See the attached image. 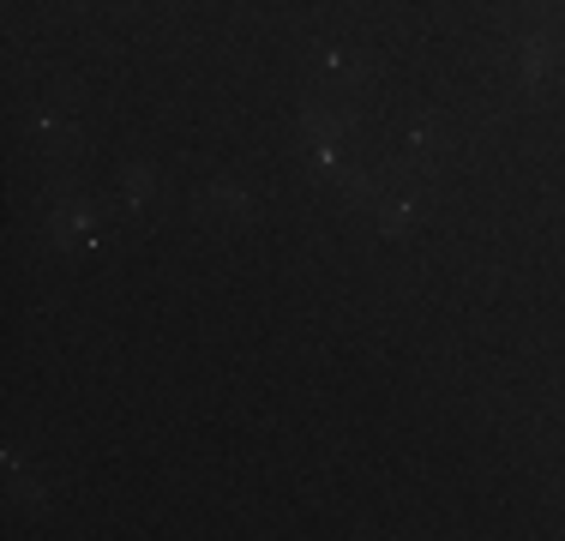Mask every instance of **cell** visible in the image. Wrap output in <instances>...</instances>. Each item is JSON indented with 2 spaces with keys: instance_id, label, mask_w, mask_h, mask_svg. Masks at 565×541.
<instances>
[{
  "instance_id": "obj_1",
  "label": "cell",
  "mask_w": 565,
  "mask_h": 541,
  "mask_svg": "<svg viewBox=\"0 0 565 541\" xmlns=\"http://www.w3.org/2000/svg\"><path fill=\"white\" fill-rule=\"evenodd\" d=\"M511 55H518V73H523V79H530V85H542L547 73H554L560 60H565V36L554 31V24H547V31H523Z\"/></svg>"
},
{
  "instance_id": "obj_2",
  "label": "cell",
  "mask_w": 565,
  "mask_h": 541,
  "mask_svg": "<svg viewBox=\"0 0 565 541\" xmlns=\"http://www.w3.org/2000/svg\"><path fill=\"white\" fill-rule=\"evenodd\" d=\"M48 235L60 241V247H79V241H91L97 235V217H91V205H60L55 211V223H48Z\"/></svg>"
},
{
  "instance_id": "obj_3",
  "label": "cell",
  "mask_w": 565,
  "mask_h": 541,
  "mask_svg": "<svg viewBox=\"0 0 565 541\" xmlns=\"http://www.w3.org/2000/svg\"><path fill=\"white\" fill-rule=\"evenodd\" d=\"M204 199H211V211H223V217H247V192L229 187V180H217V187L204 192Z\"/></svg>"
},
{
  "instance_id": "obj_4",
  "label": "cell",
  "mask_w": 565,
  "mask_h": 541,
  "mask_svg": "<svg viewBox=\"0 0 565 541\" xmlns=\"http://www.w3.org/2000/svg\"><path fill=\"white\" fill-rule=\"evenodd\" d=\"M379 199H385V192H379ZM409 217H416V211H409L403 199H385V205H379V229H385V235H403Z\"/></svg>"
},
{
  "instance_id": "obj_5",
  "label": "cell",
  "mask_w": 565,
  "mask_h": 541,
  "mask_svg": "<svg viewBox=\"0 0 565 541\" xmlns=\"http://www.w3.org/2000/svg\"><path fill=\"white\" fill-rule=\"evenodd\" d=\"M126 199H133V205L151 199V169H126Z\"/></svg>"
},
{
  "instance_id": "obj_6",
  "label": "cell",
  "mask_w": 565,
  "mask_h": 541,
  "mask_svg": "<svg viewBox=\"0 0 565 541\" xmlns=\"http://www.w3.org/2000/svg\"><path fill=\"white\" fill-rule=\"evenodd\" d=\"M535 7H542L547 19H565V0H535Z\"/></svg>"
}]
</instances>
